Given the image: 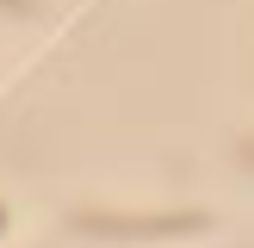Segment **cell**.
Segmentation results:
<instances>
[{
	"mask_svg": "<svg viewBox=\"0 0 254 248\" xmlns=\"http://www.w3.org/2000/svg\"><path fill=\"white\" fill-rule=\"evenodd\" d=\"M74 230L106 236V242H168V236H205L211 211H149V217H112V211H87Z\"/></svg>",
	"mask_w": 254,
	"mask_h": 248,
	"instance_id": "obj_1",
	"label": "cell"
},
{
	"mask_svg": "<svg viewBox=\"0 0 254 248\" xmlns=\"http://www.w3.org/2000/svg\"><path fill=\"white\" fill-rule=\"evenodd\" d=\"M242 161H254V143H242Z\"/></svg>",
	"mask_w": 254,
	"mask_h": 248,
	"instance_id": "obj_2",
	"label": "cell"
}]
</instances>
